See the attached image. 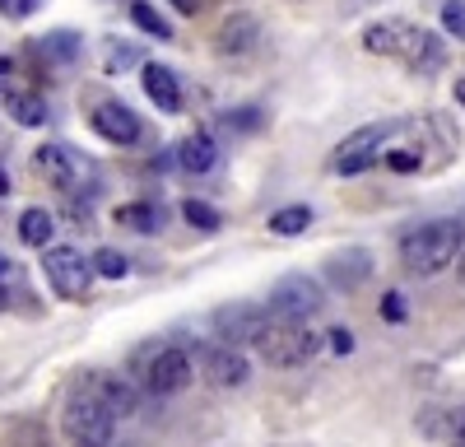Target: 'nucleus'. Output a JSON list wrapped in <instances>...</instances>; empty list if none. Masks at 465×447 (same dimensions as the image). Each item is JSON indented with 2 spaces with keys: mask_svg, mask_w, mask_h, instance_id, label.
I'll list each match as a JSON object with an SVG mask.
<instances>
[{
  "mask_svg": "<svg viewBox=\"0 0 465 447\" xmlns=\"http://www.w3.org/2000/svg\"><path fill=\"white\" fill-rule=\"evenodd\" d=\"M261 322H265V313H256V308H219L214 313L219 345H252V335H256Z\"/></svg>",
  "mask_w": 465,
  "mask_h": 447,
  "instance_id": "4468645a",
  "label": "nucleus"
},
{
  "mask_svg": "<svg viewBox=\"0 0 465 447\" xmlns=\"http://www.w3.org/2000/svg\"><path fill=\"white\" fill-rule=\"evenodd\" d=\"M5 192H10V173H5V168H0V196H5Z\"/></svg>",
  "mask_w": 465,
  "mask_h": 447,
  "instance_id": "e433bc0d",
  "label": "nucleus"
},
{
  "mask_svg": "<svg viewBox=\"0 0 465 447\" xmlns=\"http://www.w3.org/2000/svg\"><path fill=\"white\" fill-rule=\"evenodd\" d=\"M307 224H312V210L307 205H284V210L270 214V233L293 238V233H307Z\"/></svg>",
  "mask_w": 465,
  "mask_h": 447,
  "instance_id": "5701e85b",
  "label": "nucleus"
},
{
  "mask_svg": "<svg viewBox=\"0 0 465 447\" xmlns=\"http://www.w3.org/2000/svg\"><path fill=\"white\" fill-rule=\"evenodd\" d=\"M94 131L103 135V140H112V144H135L140 140V117L122 103V98H103L98 107H94Z\"/></svg>",
  "mask_w": 465,
  "mask_h": 447,
  "instance_id": "6e6552de",
  "label": "nucleus"
},
{
  "mask_svg": "<svg viewBox=\"0 0 465 447\" xmlns=\"http://www.w3.org/2000/svg\"><path fill=\"white\" fill-rule=\"evenodd\" d=\"M419 154L414 149H391V154H386V168H396V173H419Z\"/></svg>",
  "mask_w": 465,
  "mask_h": 447,
  "instance_id": "c756f323",
  "label": "nucleus"
},
{
  "mask_svg": "<svg viewBox=\"0 0 465 447\" xmlns=\"http://www.w3.org/2000/svg\"><path fill=\"white\" fill-rule=\"evenodd\" d=\"M61 433H65L70 447H112V438H116V415L107 410V401L94 392L89 378L65 396Z\"/></svg>",
  "mask_w": 465,
  "mask_h": 447,
  "instance_id": "f03ea898",
  "label": "nucleus"
},
{
  "mask_svg": "<svg viewBox=\"0 0 465 447\" xmlns=\"http://www.w3.org/2000/svg\"><path fill=\"white\" fill-rule=\"evenodd\" d=\"M451 447H465V433H460V438H451Z\"/></svg>",
  "mask_w": 465,
  "mask_h": 447,
  "instance_id": "a19ab883",
  "label": "nucleus"
},
{
  "mask_svg": "<svg viewBox=\"0 0 465 447\" xmlns=\"http://www.w3.org/2000/svg\"><path fill=\"white\" fill-rule=\"evenodd\" d=\"M214 47H219L223 56H247V52H256V47H261V19H256L252 10H232V15L219 24V33H214Z\"/></svg>",
  "mask_w": 465,
  "mask_h": 447,
  "instance_id": "9d476101",
  "label": "nucleus"
},
{
  "mask_svg": "<svg viewBox=\"0 0 465 447\" xmlns=\"http://www.w3.org/2000/svg\"><path fill=\"white\" fill-rule=\"evenodd\" d=\"M5 70H10V61H0V74H5Z\"/></svg>",
  "mask_w": 465,
  "mask_h": 447,
  "instance_id": "79ce46f5",
  "label": "nucleus"
},
{
  "mask_svg": "<svg viewBox=\"0 0 465 447\" xmlns=\"http://www.w3.org/2000/svg\"><path fill=\"white\" fill-rule=\"evenodd\" d=\"M451 89H456V103H460V107H465V80H456V84H451Z\"/></svg>",
  "mask_w": 465,
  "mask_h": 447,
  "instance_id": "c9c22d12",
  "label": "nucleus"
},
{
  "mask_svg": "<svg viewBox=\"0 0 465 447\" xmlns=\"http://www.w3.org/2000/svg\"><path fill=\"white\" fill-rule=\"evenodd\" d=\"M442 28L465 43V0H447V5H442Z\"/></svg>",
  "mask_w": 465,
  "mask_h": 447,
  "instance_id": "c85d7f7f",
  "label": "nucleus"
},
{
  "mask_svg": "<svg viewBox=\"0 0 465 447\" xmlns=\"http://www.w3.org/2000/svg\"><path fill=\"white\" fill-rule=\"evenodd\" d=\"M252 345L270 368H302L307 359H317L322 335L307 322H293V317H265L252 335Z\"/></svg>",
  "mask_w": 465,
  "mask_h": 447,
  "instance_id": "7ed1b4c3",
  "label": "nucleus"
},
{
  "mask_svg": "<svg viewBox=\"0 0 465 447\" xmlns=\"http://www.w3.org/2000/svg\"><path fill=\"white\" fill-rule=\"evenodd\" d=\"M33 168H37V177H47L52 186H61V192H70V186L80 182V159H74L65 144H43L33 154Z\"/></svg>",
  "mask_w": 465,
  "mask_h": 447,
  "instance_id": "ddd939ff",
  "label": "nucleus"
},
{
  "mask_svg": "<svg viewBox=\"0 0 465 447\" xmlns=\"http://www.w3.org/2000/svg\"><path fill=\"white\" fill-rule=\"evenodd\" d=\"M465 247V224L460 219H433V224H419L414 233H405L401 243V261H405V271L410 275H438L447 271L456 252Z\"/></svg>",
  "mask_w": 465,
  "mask_h": 447,
  "instance_id": "f257e3e1",
  "label": "nucleus"
},
{
  "mask_svg": "<svg viewBox=\"0 0 465 447\" xmlns=\"http://www.w3.org/2000/svg\"><path fill=\"white\" fill-rule=\"evenodd\" d=\"M182 219L191 224V229H205V233H214L219 224H223V214H219L214 205H205V201H186V205H182Z\"/></svg>",
  "mask_w": 465,
  "mask_h": 447,
  "instance_id": "bb28decb",
  "label": "nucleus"
},
{
  "mask_svg": "<svg viewBox=\"0 0 465 447\" xmlns=\"http://www.w3.org/2000/svg\"><path fill=\"white\" fill-rule=\"evenodd\" d=\"M381 317H386V322H405V293H396V289L386 293V298H381Z\"/></svg>",
  "mask_w": 465,
  "mask_h": 447,
  "instance_id": "2f4dec72",
  "label": "nucleus"
},
{
  "mask_svg": "<svg viewBox=\"0 0 465 447\" xmlns=\"http://www.w3.org/2000/svg\"><path fill=\"white\" fill-rule=\"evenodd\" d=\"M80 47H84V37L70 33V28H56V33H47V37H37V52H43L47 61H61V65L80 56Z\"/></svg>",
  "mask_w": 465,
  "mask_h": 447,
  "instance_id": "4be33fe9",
  "label": "nucleus"
},
{
  "mask_svg": "<svg viewBox=\"0 0 465 447\" xmlns=\"http://www.w3.org/2000/svg\"><path fill=\"white\" fill-rule=\"evenodd\" d=\"M326 308V289L322 280L312 275H280L275 284H270V317H293V322H307L317 317Z\"/></svg>",
  "mask_w": 465,
  "mask_h": 447,
  "instance_id": "39448f33",
  "label": "nucleus"
},
{
  "mask_svg": "<svg viewBox=\"0 0 465 447\" xmlns=\"http://www.w3.org/2000/svg\"><path fill=\"white\" fill-rule=\"evenodd\" d=\"M391 140V122H372V126H359V131H349L340 144H335V154H331V168L340 177H359L368 173L377 159H381V144Z\"/></svg>",
  "mask_w": 465,
  "mask_h": 447,
  "instance_id": "423d86ee",
  "label": "nucleus"
},
{
  "mask_svg": "<svg viewBox=\"0 0 465 447\" xmlns=\"http://www.w3.org/2000/svg\"><path fill=\"white\" fill-rule=\"evenodd\" d=\"M401 61H405L410 70H419V74H438V70L447 65V47H442V37H438V33L414 28V37H410V47H405Z\"/></svg>",
  "mask_w": 465,
  "mask_h": 447,
  "instance_id": "dca6fc26",
  "label": "nucleus"
},
{
  "mask_svg": "<svg viewBox=\"0 0 465 447\" xmlns=\"http://www.w3.org/2000/svg\"><path fill=\"white\" fill-rule=\"evenodd\" d=\"M196 368H191V354L177 350V345H159L140 359V382L153 392V396H177L191 387Z\"/></svg>",
  "mask_w": 465,
  "mask_h": 447,
  "instance_id": "20e7f679",
  "label": "nucleus"
},
{
  "mask_svg": "<svg viewBox=\"0 0 465 447\" xmlns=\"http://www.w3.org/2000/svg\"><path fill=\"white\" fill-rule=\"evenodd\" d=\"M456 275H460V284H465V247L456 252Z\"/></svg>",
  "mask_w": 465,
  "mask_h": 447,
  "instance_id": "f704fd0d",
  "label": "nucleus"
},
{
  "mask_svg": "<svg viewBox=\"0 0 465 447\" xmlns=\"http://www.w3.org/2000/svg\"><path fill=\"white\" fill-rule=\"evenodd\" d=\"M219 122H223V131L247 135V131H256V126H261V112H256V107H228Z\"/></svg>",
  "mask_w": 465,
  "mask_h": 447,
  "instance_id": "cd10ccee",
  "label": "nucleus"
},
{
  "mask_svg": "<svg viewBox=\"0 0 465 447\" xmlns=\"http://www.w3.org/2000/svg\"><path fill=\"white\" fill-rule=\"evenodd\" d=\"M173 10H177V15H196L201 0H173Z\"/></svg>",
  "mask_w": 465,
  "mask_h": 447,
  "instance_id": "72a5a7b5",
  "label": "nucleus"
},
{
  "mask_svg": "<svg viewBox=\"0 0 465 447\" xmlns=\"http://www.w3.org/2000/svg\"><path fill=\"white\" fill-rule=\"evenodd\" d=\"M410 37H414V24H405V19H381V24H372V28L363 33V47H368L372 56H405Z\"/></svg>",
  "mask_w": 465,
  "mask_h": 447,
  "instance_id": "2eb2a0df",
  "label": "nucleus"
},
{
  "mask_svg": "<svg viewBox=\"0 0 465 447\" xmlns=\"http://www.w3.org/2000/svg\"><path fill=\"white\" fill-rule=\"evenodd\" d=\"M359 5H368V0H349V10H359Z\"/></svg>",
  "mask_w": 465,
  "mask_h": 447,
  "instance_id": "ea45409f",
  "label": "nucleus"
},
{
  "mask_svg": "<svg viewBox=\"0 0 465 447\" xmlns=\"http://www.w3.org/2000/svg\"><path fill=\"white\" fill-rule=\"evenodd\" d=\"M37 5H43V0H0V15L5 19H28Z\"/></svg>",
  "mask_w": 465,
  "mask_h": 447,
  "instance_id": "7c9ffc66",
  "label": "nucleus"
},
{
  "mask_svg": "<svg viewBox=\"0 0 465 447\" xmlns=\"http://www.w3.org/2000/svg\"><path fill=\"white\" fill-rule=\"evenodd\" d=\"M10 271H15V266H10V261H5V256H0V280H5Z\"/></svg>",
  "mask_w": 465,
  "mask_h": 447,
  "instance_id": "4c0bfd02",
  "label": "nucleus"
},
{
  "mask_svg": "<svg viewBox=\"0 0 465 447\" xmlns=\"http://www.w3.org/2000/svg\"><path fill=\"white\" fill-rule=\"evenodd\" d=\"M131 65H140V52H135L131 43H116V37H107V43H103V70H107V74H122V70H131Z\"/></svg>",
  "mask_w": 465,
  "mask_h": 447,
  "instance_id": "393cba45",
  "label": "nucleus"
},
{
  "mask_svg": "<svg viewBox=\"0 0 465 447\" xmlns=\"http://www.w3.org/2000/svg\"><path fill=\"white\" fill-rule=\"evenodd\" d=\"M43 271H47V284L61 298L80 303L89 293V280H94V261L80 247H43Z\"/></svg>",
  "mask_w": 465,
  "mask_h": 447,
  "instance_id": "0eeeda50",
  "label": "nucleus"
},
{
  "mask_svg": "<svg viewBox=\"0 0 465 447\" xmlns=\"http://www.w3.org/2000/svg\"><path fill=\"white\" fill-rule=\"evenodd\" d=\"M331 350H335V354H349V350H354V331L335 326V331H331Z\"/></svg>",
  "mask_w": 465,
  "mask_h": 447,
  "instance_id": "473e14b6",
  "label": "nucleus"
},
{
  "mask_svg": "<svg viewBox=\"0 0 465 447\" xmlns=\"http://www.w3.org/2000/svg\"><path fill=\"white\" fill-rule=\"evenodd\" d=\"M201 368H205V382L214 387H242L252 378V363L238 345H210L201 354Z\"/></svg>",
  "mask_w": 465,
  "mask_h": 447,
  "instance_id": "1a4fd4ad",
  "label": "nucleus"
},
{
  "mask_svg": "<svg viewBox=\"0 0 465 447\" xmlns=\"http://www.w3.org/2000/svg\"><path fill=\"white\" fill-rule=\"evenodd\" d=\"M177 159H182L186 173H196V177H201V173H210V168L219 164V144H214V135L196 131V135H186V140H182Z\"/></svg>",
  "mask_w": 465,
  "mask_h": 447,
  "instance_id": "a211bd4d",
  "label": "nucleus"
},
{
  "mask_svg": "<svg viewBox=\"0 0 465 447\" xmlns=\"http://www.w3.org/2000/svg\"><path fill=\"white\" fill-rule=\"evenodd\" d=\"M131 19H135V28H144L149 37H163V43L173 37V24H168L159 10H153L149 0H131Z\"/></svg>",
  "mask_w": 465,
  "mask_h": 447,
  "instance_id": "b1692460",
  "label": "nucleus"
},
{
  "mask_svg": "<svg viewBox=\"0 0 465 447\" xmlns=\"http://www.w3.org/2000/svg\"><path fill=\"white\" fill-rule=\"evenodd\" d=\"M0 107H5L19 126H47V103L37 98V94H19V89H10Z\"/></svg>",
  "mask_w": 465,
  "mask_h": 447,
  "instance_id": "aec40b11",
  "label": "nucleus"
},
{
  "mask_svg": "<svg viewBox=\"0 0 465 447\" xmlns=\"http://www.w3.org/2000/svg\"><path fill=\"white\" fill-rule=\"evenodd\" d=\"M0 308H10V293L5 289H0Z\"/></svg>",
  "mask_w": 465,
  "mask_h": 447,
  "instance_id": "58836bf2",
  "label": "nucleus"
},
{
  "mask_svg": "<svg viewBox=\"0 0 465 447\" xmlns=\"http://www.w3.org/2000/svg\"><path fill=\"white\" fill-rule=\"evenodd\" d=\"M52 233H56V219H52L43 205H33V210L19 214V238H24L28 247H47Z\"/></svg>",
  "mask_w": 465,
  "mask_h": 447,
  "instance_id": "412c9836",
  "label": "nucleus"
},
{
  "mask_svg": "<svg viewBox=\"0 0 465 447\" xmlns=\"http://www.w3.org/2000/svg\"><path fill=\"white\" fill-rule=\"evenodd\" d=\"M372 275V252L368 247H344V252H331L326 256V280L344 293H354L359 284H368Z\"/></svg>",
  "mask_w": 465,
  "mask_h": 447,
  "instance_id": "9b49d317",
  "label": "nucleus"
},
{
  "mask_svg": "<svg viewBox=\"0 0 465 447\" xmlns=\"http://www.w3.org/2000/svg\"><path fill=\"white\" fill-rule=\"evenodd\" d=\"M140 80H144V94L149 103L159 107V112H182V80H177V70L163 65V61H144L140 65Z\"/></svg>",
  "mask_w": 465,
  "mask_h": 447,
  "instance_id": "f8f14e48",
  "label": "nucleus"
},
{
  "mask_svg": "<svg viewBox=\"0 0 465 447\" xmlns=\"http://www.w3.org/2000/svg\"><path fill=\"white\" fill-rule=\"evenodd\" d=\"M94 271H98L103 280H126V275H131V261L116 252V247H98V252H94Z\"/></svg>",
  "mask_w": 465,
  "mask_h": 447,
  "instance_id": "a878e982",
  "label": "nucleus"
},
{
  "mask_svg": "<svg viewBox=\"0 0 465 447\" xmlns=\"http://www.w3.org/2000/svg\"><path fill=\"white\" fill-rule=\"evenodd\" d=\"M122 229H131V233H159L163 229V210L159 205H144V201H135V205H116V214H112Z\"/></svg>",
  "mask_w": 465,
  "mask_h": 447,
  "instance_id": "6ab92c4d",
  "label": "nucleus"
},
{
  "mask_svg": "<svg viewBox=\"0 0 465 447\" xmlns=\"http://www.w3.org/2000/svg\"><path fill=\"white\" fill-rule=\"evenodd\" d=\"M89 382H94V392L107 401V410H112L116 420H122V415H135L140 396H135V387H131L126 378H116V372H94Z\"/></svg>",
  "mask_w": 465,
  "mask_h": 447,
  "instance_id": "f3484780",
  "label": "nucleus"
}]
</instances>
